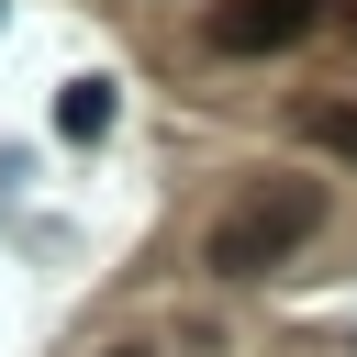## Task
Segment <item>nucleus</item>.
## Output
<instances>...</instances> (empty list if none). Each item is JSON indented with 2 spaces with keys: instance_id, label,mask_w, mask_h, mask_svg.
<instances>
[{
  "instance_id": "3",
  "label": "nucleus",
  "mask_w": 357,
  "mask_h": 357,
  "mask_svg": "<svg viewBox=\"0 0 357 357\" xmlns=\"http://www.w3.org/2000/svg\"><path fill=\"white\" fill-rule=\"evenodd\" d=\"M56 134H112V78H67V100H56Z\"/></svg>"
},
{
  "instance_id": "4",
  "label": "nucleus",
  "mask_w": 357,
  "mask_h": 357,
  "mask_svg": "<svg viewBox=\"0 0 357 357\" xmlns=\"http://www.w3.org/2000/svg\"><path fill=\"white\" fill-rule=\"evenodd\" d=\"M301 134H312L324 156H357V100H312V112H301Z\"/></svg>"
},
{
  "instance_id": "5",
  "label": "nucleus",
  "mask_w": 357,
  "mask_h": 357,
  "mask_svg": "<svg viewBox=\"0 0 357 357\" xmlns=\"http://www.w3.org/2000/svg\"><path fill=\"white\" fill-rule=\"evenodd\" d=\"M123 357H145V346H123Z\"/></svg>"
},
{
  "instance_id": "2",
  "label": "nucleus",
  "mask_w": 357,
  "mask_h": 357,
  "mask_svg": "<svg viewBox=\"0 0 357 357\" xmlns=\"http://www.w3.org/2000/svg\"><path fill=\"white\" fill-rule=\"evenodd\" d=\"M324 22V0H223L212 11V45L223 56H279V45H301Z\"/></svg>"
},
{
  "instance_id": "1",
  "label": "nucleus",
  "mask_w": 357,
  "mask_h": 357,
  "mask_svg": "<svg viewBox=\"0 0 357 357\" xmlns=\"http://www.w3.org/2000/svg\"><path fill=\"white\" fill-rule=\"evenodd\" d=\"M324 223V190L312 178H268V190H245L212 234H201V268L212 279H268V268H290V245Z\"/></svg>"
}]
</instances>
